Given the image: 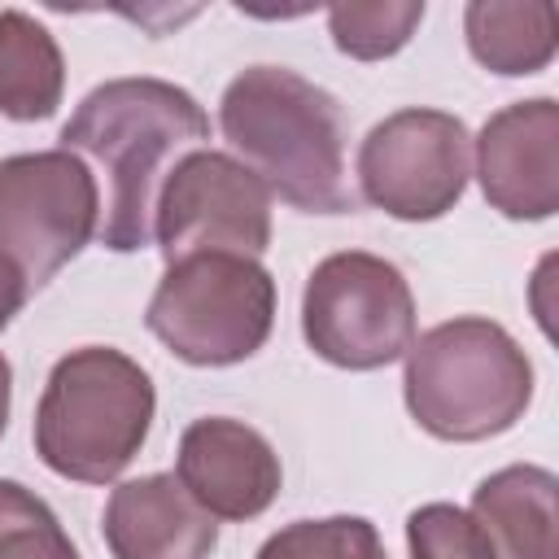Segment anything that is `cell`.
Instances as JSON below:
<instances>
[{"mask_svg":"<svg viewBox=\"0 0 559 559\" xmlns=\"http://www.w3.org/2000/svg\"><path fill=\"white\" fill-rule=\"evenodd\" d=\"M66 153L92 157L109 170V210L100 245L135 253L153 245V205L170 166L210 140V118L179 83L135 74L92 87L57 135Z\"/></svg>","mask_w":559,"mask_h":559,"instance_id":"6da1fadb","label":"cell"},{"mask_svg":"<svg viewBox=\"0 0 559 559\" xmlns=\"http://www.w3.org/2000/svg\"><path fill=\"white\" fill-rule=\"evenodd\" d=\"M218 127L236 162L249 166L271 197L301 214H349L358 192L345 170L341 100L288 66L240 70L218 100Z\"/></svg>","mask_w":559,"mask_h":559,"instance_id":"7a4b0ae2","label":"cell"},{"mask_svg":"<svg viewBox=\"0 0 559 559\" xmlns=\"http://www.w3.org/2000/svg\"><path fill=\"white\" fill-rule=\"evenodd\" d=\"M157 393L148 371L114 345H79L52 362L35 406V454L79 485L118 480L148 441Z\"/></svg>","mask_w":559,"mask_h":559,"instance_id":"3957f363","label":"cell"},{"mask_svg":"<svg viewBox=\"0 0 559 559\" xmlns=\"http://www.w3.org/2000/svg\"><path fill=\"white\" fill-rule=\"evenodd\" d=\"M402 397L428 437L459 445L489 441L524 419L533 362L502 323L459 314L411 341Z\"/></svg>","mask_w":559,"mask_h":559,"instance_id":"277c9868","label":"cell"},{"mask_svg":"<svg viewBox=\"0 0 559 559\" xmlns=\"http://www.w3.org/2000/svg\"><path fill=\"white\" fill-rule=\"evenodd\" d=\"M144 323L188 367H236L275 328V280L258 258L197 253L166 266Z\"/></svg>","mask_w":559,"mask_h":559,"instance_id":"5b68a950","label":"cell"},{"mask_svg":"<svg viewBox=\"0 0 559 559\" xmlns=\"http://www.w3.org/2000/svg\"><path fill=\"white\" fill-rule=\"evenodd\" d=\"M301 336L341 371H380L415 341V293L380 253H328L301 293Z\"/></svg>","mask_w":559,"mask_h":559,"instance_id":"8992f818","label":"cell"},{"mask_svg":"<svg viewBox=\"0 0 559 559\" xmlns=\"http://www.w3.org/2000/svg\"><path fill=\"white\" fill-rule=\"evenodd\" d=\"M100 231V188L79 153L39 148L0 162V258L39 293Z\"/></svg>","mask_w":559,"mask_h":559,"instance_id":"52a82bcc","label":"cell"},{"mask_svg":"<svg viewBox=\"0 0 559 559\" xmlns=\"http://www.w3.org/2000/svg\"><path fill=\"white\" fill-rule=\"evenodd\" d=\"M358 201L402 223H432L463 201L472 135L445 109H397L358 144Z\"/></svg>","mask_w":559,"mask_h":559,"instance_id":"ba28073f","label":"cell"},{"mask_svg":"<svg viewBox=\"0 0 559 559\" xmlns=\"http://www.w3.org/2000/svg\"><path fill=\"white\" fill-rule=\"evenodd\" d=\"M271 192L231 153L192 148L157 188L153 245L166 266L197 253L262 258L271 245Z\"/></svg>","mask_w":559,"mask_h":559,"instance_id":"9c48e42d","label":"cell"},{"mask_svg":"<svg viewBox=\"0 0 559 559\" xmlns=\"http://www.w3.org/2000/svg\"><path fill=\"white\" fill-rule=\"evenodd\" d=\"M472 144L489 210L515 223H542L559 210V100H515L489 114Z\"/></svg>","mask_w":559,"mask_h":559,"instance_id":"30bf717a","label":"cell"},{"mask_svg":"<svg viewBox=\"0 0 559 559\" xmlns=\"http://www.w3.org/2000/svg\"><path fill=\"white\" fill-rule=\"evenodd\" d=\"M175 480L205 515L245 524L280 498L284 467L258 428L231 415H205L192 419L179 437Z\"/></svg>","mask_w":559,"mask_h":559,"instance_id":"8fae6325","label":"cell"},{"mask_svg":"<svg viewBox=\"0 0 559 559\" xmlns=\"http://www.w3.org/2000/svg\"><path fill=\"white\" fill-rule=\"evenodd\" d=\"M100 533L114 559H210L218 546V520L188 498L175 472L114 485Z\"/></svg>","mask_w":559,"mask_h":559,"instance_id":"7c38bea8","label":"cell"},{"mask_svg":"<svg viewBox=\"0 0 559 559\" xmlns=\"http://www.w3.org/2000/svg\"><path fill=\"white\" fill-rule=\"evenodd\" d=\"M559 480L550 467L511 463L472 489V520L485 528L493 559H559Z\"/></svg>","mask_w":559,"mask_h":559,"instance_id":"4fadbf2b","label":"cell"},{"mask_svg":"<svg viewBox=\"0 0 559 559\" xmlns=\"http://www.w3.org/2000/svg\"><path fill=\"white\" fill-rule=\"evenodd\" d=\"M463 39L476 66L502 79L542 74L555 61V9L546 0H472L463 9Z\"/></svg>","mask_w":559,"mask_h":559,"instance_id":"5bb4252c","label":"cell"},{"mask_svg":"<svg viewBox=\"0 0 559 559\" xmlns=\"http://www.w3.org/2000/svg\"><path fill=\"white\" fill-rule=\"evenodd\" d=\"M66 96V57L57 35L22 9H0V114L44 122Z\"/></svg>","mask_w":559,"mask_h":559,"instance_id":"9a60e30c","label":"cell"},{"mask_svg":"<svg viewBox=\"0 0 559 559\" xmlns=\"http://www.w3.org/2000/svg\"><path fill=\"white\" fill-rule=\"evenodd\" d=\"M424 22V0H371V4H332L328 35L354 61H384L411 44Z\"/></svg>","mask_w":559,"mask_h":559,"instance_id":"2e32d148","label":"cell"},{"mask_svg":"<svg viewBox=\"0 0 559 559\" xmlns=\"http://www.w3.org/2000/svg\"><path fill=\"white\" fill-rule=\"evenodd\" d=\"M258 559H389L371 520L362 515H323L293 520L258 546Z\"/></svg>","mask_w":559,"mask_h":559,"instance_id":"e0dca14e","label":"cell"},{"mask_svg":"<svg viewBox=\"0 0 559 559\" xmlns=\"http://www.w3.org/2000/svg\"><path fill=\"white\" fill-rule=\"evenodd\" d=\"M0 559H83V555L35 489L17 480H0Z\"/></svg>","mask_w":559,"mask_h":559,"instance_id":"ac0fdd59","label":"cell"},{"mask_svg":"<svg viewBox=\"0 0 559 559\" xmlns=\"http://www.w3.org/2000/svg\"><path fill=\"white\" fill-rule=\"evenodd\" d=\"M406 546L411 559H493L485 528L472 520L467 507L454 502H424L406 515Z\"/></svg>","mask_w":559,"mask_h":559,"instance_id":"d6986e66","label":"cell"},{"mask_svg":"<svg viewBox=\"0 0 559 559\" xmlns=\"http://www.w3.org/2000/svg\"><path fill=\"white\" fill-rule=\"evenodd\" d=\"M26 297H31V293H26L22 275H17V271H13V266L0 258V332L13 323V314L26 306Z\"/></svg>","mask_w":559,"mask_h":559,"instance_id":"ffe728a7","label":"cell"},{"mask_svg":"<svg viewBox=\"0 0 559 559\" xmlns=\"http://www.w3.org/2000/svg\"><path fill=\"white\" fill-rule=\"evenodd\" d=\"M9 406H13V367H9V358L0 349V437L9 428Z\"/></svg>","mask_w":559,"mask_h":559,"instance_id":"44dd1931","label":"cell"}]
</instances>
